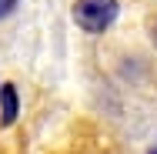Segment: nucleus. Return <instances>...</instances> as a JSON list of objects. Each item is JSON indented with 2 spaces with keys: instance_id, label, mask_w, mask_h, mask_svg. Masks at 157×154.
<instances>
[{
  "instance_id": "nucleus-1",
  "label": "nucleus",
  "mask_w": 157,
  "mask_h": 154,
  "mask_svg": "<svg viewBox=\"0 0 157 154\" xmlns=\"http://www.w3.org/2000/svg\"><path fill=\"white\" fill-rule=\"evenodd\" d=\"M117 14H121L117 0H77L74 3V20L87 34H104L117 20Z\"/></svg>"
},
{
  "instance_id": "nucleus-2",
  "label": "nucleus",
  "mask_w": 157,
  "mask_h": 154,
  "mask_svg": "<svg viewBox=\"0 0 157 154\" xmlns=\"http://www.w3.org/2000/svg\"><path fill=\"white\" fill-rule=\"evenodd\" d=\"M17 111H20L17 87H13V84H0V124L10 127V124L17 121Z\"/></svg>"
},
{
  "instance_id": "nucleus-3",
  "label": "nucleus",
  "mask_w": 157,
  "mask_h": 154,
  "mask_svg": "<svg viewBox=\"0 0 157 154\" xmlns=\"http://www.w3.org/2000/svg\"><path fill=\"white\" fill-rule=\"evenodd\" d=\"M13 10H17V0H0V20H3V17H10Z\"/></svg>"
},
{
  "instance_id": "nucleus-4",
  "label": "nucleus",
  "mask_w": 157,
  "mask_h": 154,
  "mask_svg": "<svg viewBox=\"0 0 157 154\" xmlns=\"http://www.w3.org/2000/svg\"><path fill=\"white\" fill-rule=\"evenodd\" d=\"M151 37H154V44H157V20H154V30H151Z\"/></svg>"
},
{
  "instance_id": "nucleus-5",
  "label": "nucleus",
  "mask_w": 157,
  "mask_h": 154,
  "mask_svg": "<svg viewBox=\"0 0 157 154\" xmlns=\"http://www.w3.org/2000/svg\"><path fill=\"white\" fill-rule=\"evenodd\" d=\"M151 154H157V148H154V151H151Z\"/></svg>"
}]
</instances>
